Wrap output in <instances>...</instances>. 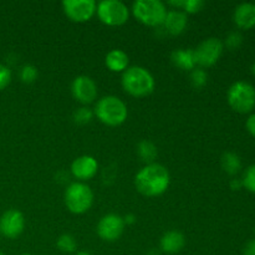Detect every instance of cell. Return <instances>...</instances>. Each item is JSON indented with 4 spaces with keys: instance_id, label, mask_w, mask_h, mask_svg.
<instances>
[{
    "instance_id": "1f68e13d",
    "label": "cell",
    "mask_w": 255,
    "mask_h": 255,
    "mask_svg": "<svg viewBox=\"0 0 255 255\" xmlns=\"http://www.w3.org/2000/svg\"><path fill=\"white\" fill-rule=\"evenodd\" d=\"M242 187H243V181H242V179H232L231 188L233 189V191H238Z\"/></svg>"
},
{
    "instance_id": "836d02e7",
    "label": "cell",
    "mask_w": 255,
    "mask_h": 255,
    "mask_svg": "<svg viewBox=\"0 0 255 255\" xmlns=\"http://www.w3.org/2000/svg\"><path fill=\"white\" fill-rule=\"evenodd\" d=\"M253 74L255 75V62H254V65H253Z\"/></svg>"
},
{
    "instance_id": "6da1fadb",
    "label": "cell",
    "mask_w": 255,
    "mask_h": 255,
    "mask_svg": "<svg viewBox=\"0 0 255 255\" xmlns=\"http://www.w3.org/2000/svg\"><path fill=\"white\" fill-rule=\"evenodd\" d=\"M171 184L169 172L163 164L154 163L142 167L134 176V187L144 197L162 196Z\"/></svg>"
},
{
    "instance_id": "ba28073f",
    "label": "cell",
    "mask_w": 255,
    "mask_h": 255,
    "mask_svg": "<svg viewBox=\"0 0 255 255\" xmlns=\"http://www.w3.org/2000/svg\"><path fill=\"white\" fill-rule=\"evenodd\" d=\"M224 45L218 37H208L203 40L196 49L193 50L196 64L203 67H211L218 62L223 54Z\"/></svg>"
},
{
    "instance_id": "603a6c76",
    "label": "cell",
    "mask_w": 255,
    "mask_h": 255,
    "mask_svg": "<svg viewBox=\"0 0 255 255\" xmlns=\"http://www.w3.org/2000/svg\"><path fill=\"white\" fill-rule=\"evenodd\" d=\"M94 111L91 109H89L87 106H82L74 112L72 119H74L75 124L84 126V125L90 124L92 121V119H94Z\"/></svg>"
},
{
    "instance_id": "4dcf8cb0",
    "label": "cell",
    "mask_w": 255,
    "mask_h": 255,
    "mask_svg": "<svg viewBox=\"0 0 255 255\" xmlns=\"http://www.w3.org/2000/svg\"><path fill=\"white\" fill-rule=\"evenodd\" d=\"M124 222H125V226H132V224H134L137 222V218L134 214L132 213H128L127 216L124 217Z\"/></svg>"
},
{
    "instance_id": "8fae6325",
    "label": "cell",
    "mask_w": 255,
    "mask_h": 255,
    "mask_svg": "<svg viewBox=\"0 0 255 255\" xmlns=\"http://www.w3.org/2000/svg\"><path fill=\"white\" fill-rule=\"evenodd\" d=\"M97 85L94 80L86 75L75 77L71 84V94L77 102L84 106L92 104L97 97Z\"/></svg>"
},
{
    "instance_id": "7402d4cb",
    "label": "cell",
    "mask_w": 255,
    "mask_h": 255,
    "mask_svg": "<svg viewBox=\"0 0 255 255\" xmlns=\"http://www.w3.org/2000/svg\"><path fill=\"white\" fill-rule=\"evenodd\" d=\"M191 84L194 89L199 90L202 87H204L208 81V74L206 72V70L202 69V67H196L191 71Z\"/></svg>"
},
{
    "instance_id": "d6986e66",
    "label": "cell",
    "mask_w": 255,
    "mask_h": 255,
    "mask_svg": "<svg viewBox=\"0 0 255 255\" xmlns=\"http://www.w3.org/2000/svg\"><path fill=\"white\" fill-rule=\"evenodd\" d=\"M137 154L146 164L154 163L157 156H158V149L153 142L148 141V139H142L137 144Z\"/></svg>"
},
{
    "instance_id": "9c48e42d",
    "label": "cell",
    "mask_w": 255,
    "mask_h": 255,
    "mask_svg": "<svg viewBox=\"0 0 255 255\" xmlns=\"http://www.w3.org/2000/svg\"><path fill=\"white\" fill-rule=\"evenodd\" d=\"M95 0H64L62 10L67 19L74 22H86L96 12Z\"/></svg>"
},
{
    "instance_id": "4fadbf2b",
    "label": "cell",
    "mask_w": 255,
    "mask_h": 255,
    "mask_svg": "<svg viewBox=\"0 0 255 255\" xmlns=\"http://www.w3.org/2000/svg\"><path fill=\"white\" fill-rule=\"evenodd\" d=\"M99 171V162L95 157L84 154L74 159L71 163V173L77 182H85L94 178Z\"/></svg>"
},
{
    "instance_id": "4316f807",
    "label": "cell",
    "mask_w": 255,
    "mask_h": 255,
    "mask_svg": "<svg viewBox=\"0 0 255 255\" xmlns=\"http://www.w3.org/2000/svg\"><path fill=\"white\" fill-rule=\"evenodd\" d=\"M242 181H243V187H246L252 193H255V164L247 169Z\"/></svg>"
},
{
    "instance_id": "f1b7e54d",
    "label": "cell",
    "mask_w": 255,
    "mask_h": 255,
    "mask_svg": "<svg viewBox=\"0 0 255 255\" xmlns=\"http://www.w3.org/2000/svg\"><path fill=\"white\" fill-rule=\"evenodd\" d=\"M246 126H247V129H248L249 133H251L252 136L255 137V114L251 115V116L248 117Z\"/></svg>"
},
{
    "instance_id": "7a4b0ae2",
    "label": "cell",
    "mask_w": 255,
    "mask_h": 255,
    "mask_svg": "<svg viewBox=\"0 0 255 255\" xmlns=\"http://www.w3.org/2000/svg\"><path fill=\"white\" fill-rule=\"evenodd\" d=\"M94 115L106 126L117 127L127 120L128 109L120 97L109 95L97 101L95 105Z\"/></svg>"
},
{
    "instance_id": "3957f363",
    "label": "cell",
    "mask_w": 255,
    "mask_h": 255,
    "mask_svg": "<svg viewBox=\"0 0 255 255\" xmlns=\"http://www.w3.org/2000/svg\"><path fill=\"white\" fill-rule=\"evenodd\" d=\"M122 87L133 97H146L154 90V79L151 72L142 66H131L122 74Z\"/></svg>"
},
{
    "instance_id": "2e32d148",
    "label": "cell",
    "mask_w": 255,
    "mask_h": 255,
    "mask_svg": "<svg viewBox=\"0 0 255 255\" xmlns=\"http://www.w3.org/2000/svg\"><path fill=\"white\" fill-rule=\"evenodd\" d=\"M234 22L239 29L248 30L255 26V4L243 2L234 10Z\"/></svg>"
},
{
    "instance_id": "e575fe53",
    "label": "cell",
    "mask_w": 255,
    "mask_h": 255,
    "mask_svg": "<svg viewBox=\"0 0 255 255\" xmlns=\"http://www.w3.org/2000/svg\"><path fill=\"white\" fill-rule=\"evenodd\" d=\"M20 255H32V254H20Z\"/></svg>"
},
{
    "instance_id": "d4e9b609",
    "label": "cell",
    "mask_w": 255,
    "mask_h": 255,
    "mask_svg": "<svg viewBox=\"0 0 255 255\" xmlns=\"http://www.w3.org/2000/svg\"><path fill=\"white\" fill-rule=\"evenodd\" d=\"M203 0H183V6H182V11L188 14H196L199 12L204 7Z\"/></svg>"
},
{
    "instance_id": "83f0119b",
    "label": "cell",
    "mask_w": 255,
    "mask_h": 255,
    "mask_svg": "<svg viewBox=\"0 0 255 255\" xmlns=\"http://www.w3.org/2000/svg\"><path fill=\"white\" fill-rule=\"evenodd\" d=\"M11 81V71L7 66L0 64V90H4Z\"/></svg>"
},
{
    "instance_id": "484cf974",
    "label": "cell",
    "mask_w": 255,
    "mask_h": 255,
    "mask_svg": "<svg viewBox=\"0 0 255 255\" xmlns=\"http://www.w3.org/2000/svg\"><path fill=\"white\" fill-rule=\"evenodd\" d=\"M242 44H243V35L239 31H232L226 37V42L223 45H226L229 50H237L241 47Z\"/></svg>"
},
{
    "instance_id": "9a60e30c",
    "label": "cell",
    "mask_w": 255,
    "mask_h": 255,
    "mask_svg": "<svg viewBox=\"0 0 255 255\" xmlns=\"http://www.w3.org/2000/svg\"><path fill=\"white\" fill-rule=\"evenodd\" d=\"M186 246V237L178 231H168L161 237L159 248L163 253L173 255L179 253Z\"/></svg>"
},
{
    "instance_id": "30bf717a",
    "label": "cell",
    "mask_w": 255,
    "mask_h": 255,
    "mask_svg": "<svg viewBox=\"0 0 255 255\" xmlns=\"http://www.w3.org/2000/svg\"><path fill=\"white\" fill-rule=\"evenodd\" d=\"M124 218L119 214L110 213L102 217L97 223V236L104 242H116L121 238L122 233L125 231Z\"/></svg>"
},
{
    "instance_id": "e0dca14e",
    "label": "cell",
    "mask_w": 255,
    "mask_h": 255,
    "mask_svg": "<svg viewBox=\"0 0 255 255\" xmlns=\"http://www.w3.org/2000/svg\"><path fill=\"white\" fill-rule=\"evenodd\" d=\"M106 67L112 72H124L128 69L129 57L124 50L114 49L107 52L105 57Z\"/></svg>"
},
{
    "instance_id": "52a82bcc",
    "label": "cell",
    "mask_w": 255,
    "mask_h": 255,
    "mask_svg": "<svg viewBox=\"0 0 255 255\" xmlns=\"http://www.w3.org/2000/svg\"><path fill=\"white\" fill-rule=\"evenodd\" d=\"M99 19L109 26H121L128 21L129 9L121 0H102L97 4Z\"/></svg>"
},
{
    "instance_id": "ffe728a7",
    "label": "cell",
    "mask_w": 255,
    "mask_h": 255,
    "mask_svg": "<svg viewBox=\"0 0 255 255\" xmlns=\"http://www.w3.org/2000/svg\"><path fill=\"white\" fill-rule=\"evenodd\" d=\"M222 168L229 176H236L242 169V159L234 152H226L221 158Z\"/></svg>"
},
{
    "instance_id": "d590c367",
    "label": "cell",
    "mask_w": 255,
    "mask_h": 255,
    "mask_svg": "<svg viewBox=\"0 0 255 255\" xmlns=\"http://www.w3.org/2000/svg\"><path fill=\"white\" fill-rule=\"evenodd\" d=\"M0 255H4V254H2V253H1V252H0Z\"/></svg>"
},
{
    "instance_id": "8992f818",
    "label": "cell",
    "mask_w": 255,
    "mask_h": 255,
    "mask_svg": "<svg viewBox=\"0 0 255 255\" xmlns=\"http://www.w3.org/2000/svg\"><path fill=\"white\" fill-rule=\"evenodd\" d=\"M228 104L239 114H248L255 107V89L246 81H237L229 87Z\"/></svg>"
},
{
    "instance_id": "7c38bea8",
    "label": "cell",
    "mask_w": 255,
    "mask_h": 255,
    "mask_svg": "<svg viewBox=\"0 0 255 255\" xmlns=\"http://www.w3.org/2000/svg\"><path fill=\"white\" fill-rule=\"evenodd\" d=\"M24 214L17 209H7L0 217V233L9 239H15L24 232Z\"/></svg>"
},
{
    "instance_id": "f546056e",
    "label": "cell",
    "mask_w": 255,
    "mask_h": 255,
    "mask_svg": "<svg viewBox=\"0 0 255 255\" xmlns=\"http://www.w3.org/2000/svg\"><path fill=\"white\" fill-rule=\"evenodd\" d=\"M243 255H255V239H252L246 244L243 249Z\"/></svg>"
},
{
    "instance_id": "277c9868",
    "label": "cell",
    "mask_w": 255,
    "mask_h": 255,
    "mask_svg": "<svg viewBox=\"0 0 255 255\" xmlns=\"http://www.w3.org/2000/svg\"><path fill=\"white\" fill-rule=\"evenodd\" d=\"M64 202L67 211L72 214H84L91 209L94 192L84 182H72L65 189Z\"/></svg>"
},
{
    "instance_id": "ac0fdd59",
    "label": "cell",
    "mask_w": 255,
    "mask_h": 255,
    "mask_svg": "<svg viewBox=\"0 0 255 255\" xmlns=\"http://www.w3.org/2000/svg\"><path fill=\"white\" fill-rule=\"evenodd\" d=\"M171 60L174 66L186 71H192L196 69V59H194L193 49H177L172 52Z\"/></svg>"
},
{
    "instance_id": "5b68a950",
    "label": "cell",
    "mask_w": 255,
    "mask_h": 255,
    "mask_svg": "<svg viewBox=\"0 0 255 255\" xmlns=\"http://www.w3.org/2000/svg\"><path fill=\"white\" fill-rule=\"evenodd\" d=\"M167 6L161 0H136L132 4V14L143 25L162 26L167 15Z\"/></svg>"
},
{
    "instance_id": "5bb4252c",
    "label": "cell",
    "mask_w": 255,
    "mask_h": 255,
    "mask_svg": "<svg viewBox=\"0 0 255 255\" xmlns=\"http://www.w3.org/2000/svg\"><path fill=\"white\" fill-rule=\"evenodd\" d=\"M187 24H188V15L182 10L172 9L167 11L166 19H164L162 26L169 35L177 36L186 30Z\"/></svg>"
},
{
    "instance_id": "cb8c5ba5",
    "label": "cell",
    "mask_w": 255,
    "mask_h": 255,
    "mask_svg": "<svg viewBox=\"0 0 255 255\" xmlns=\"http://www.w3.org/2000/svg\"><path fill=\"white\" fill-rule=\"evenodd\" d=\"M37 76H39V72L34 65H25L20 70V79L24 84H32L36 81Z\"/></svg>"
},
{
    "instance_id": "44dd1931",
    "label": "cell",
    "mask_w": 255,
    "mask_h": 255,
    "mask_svg": "<svg viewBox=\"0 0 255 255\" xmlns=\"http://www.w3.org/2000/svg\"><path fill=\"white\" fill-rule=\"evenodd\" d=\"M56 247L62 253H75L77 249V242L74 236L71 234H62L57 238Z\"/></svg>"
},
{
    "instance_id": "d6a6232c",
    "label": "cell",
    "mask_w": 255,
    "mask_h": 255,
    "mask_svg": "<svg viewBox=\"0 0 255 255\" xmlns=\"http://www.w3.org/2000/svg\"><path fill=\"white\" fill-rule=\"evenodd\" d=\"M74 255H92V254H90L89 252H77V253H75Z\"/></svg>"
}]
</instances>
